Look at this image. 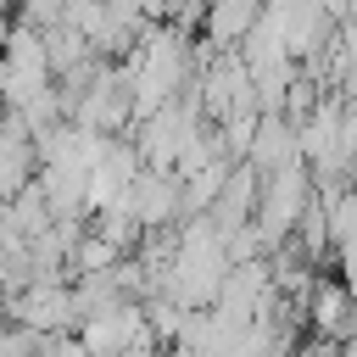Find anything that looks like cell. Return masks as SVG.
<instances>
[{"label": "cell", "instance_id": "5", "mask_svg": "<svg viewBox=\"0 0 357 357\" xmlns=\"http://www.w3.org/2000/svg\"><path fill=\"white\" fill-rule=\"evenodd\" d=\"M39 357H89V346H84L78 329H61V335H45V351Z\"/></svg>", "mask_w": 357, "mask_h": 357}, {"label": "cell", "instance_id": "3", "mask_svg": "<svg viewBox=\"0 0 357 357\" xmlns=\"http://www.w3.org/2000/svg\"><path fill=\"white\" fill-rule=\"evenodd\" d=\"M307 318H312V335L318 340H351L357 335V296H351V284L340 279H318L312 284V296H307Z\"/></svg>", "mask_w": 357, "mask_h": 357}, {"label": "cell", "instance_id": "2", "mask_svg": "<svg viewBox=\"0 0 357 357\" xmlns=\"http://www.w3.org/2000/svg\"><path fill=\"white\" fill-rule=\"evenodd\" d=\"M6 318H11V324H28V329H39V335L78 329L73 284H61V279H33V284H22V290L6 296Z\"/></svg>", "mask_w": 357, "mask_h": 357}, {"label": "cell", "instance_id": "4", "mask_svg": "<svg viewBox=\"0 0 357 357\" xmlns=\"http://www.w3.org/2000/svg\"><path fill=\"white\" fill-rule=\"evenodd\" d=\"M262 17H268V0H212L201 22H206V39H212V45H229V50H234Z\"/></svg>", "mask_w": 357, "mask_h": 357}, {"label": "cell", "instance_id": "1", "mask_svg": "<svg viewBox=\"0 0 357 357\" xmlns=\"http://www.w3.org/2000/svg\"><path fill=\"white\" fill-rule=\"evenodd\" d=\"M312 195H318V190H312V173H307V162H290V167H279V173H268V178H262L257 229H262L268 251H273V245H284V240L301 229V218H307Z\"/></svg>", "mask_w": 357, "mask_h": 357}]
</instances>
